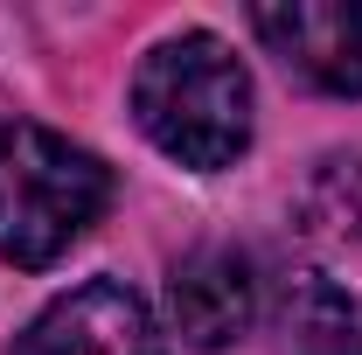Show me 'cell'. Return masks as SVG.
I'll use <instances>...</instances> for the list:
<instances>
[{
	"label": "cell",
	"mask_w": 362,
	"mask_h": 355,
	"mask_svg": "<svg viewBox=\"0 0 362 355\" xmlns=\"http://www.w3.org/2000/svg\"><path fill=\"white\" fill-rule=\"evenodd\" d=\"M279 355H362V307L327 272H293L272 307Z\"/></svg>",
	"instance_id": "6"
},
{
	"label": "cell",
	"mask_w": 362,
	"mask_h": 355,
	"mask_svg": "<svg viewBox=\"0 0 362 355\" xmlns=\"http://www.w3.org/2000/svg\"><path fill=\"white\" fill-rule=\"evenodd\" d=\"M112 202V168L35 119L0 126V258L21 272L56 265Z\"/></svg>",
	"instance_id": "2"
},
{
	"label": "cell",
	"mask_w": 362,
	"mask_h": 355,
	"mask_svg": "<svg viewBox=\"0 0 362 355\" xmlns=\"http://www.w3.org/2000/svg\"><path fill=\"white\" fill-rule=\"evenodd\" d=\"M341 223L362 230V161H341Z\"/></svg>",
	"instance_id": "7"
},
{
	"label": "cell",
	"mask_w": 362,
	"mask_h": 355,
	"mask_svg": "<svg viewBox=\"0 0 362 355\" xmlns=\"http://www.w3.org/2000/svg\"><path fill=\"white\" fill-rule=\"evenodd\" d=\"M14 355H168V349H160V327L133 286L90 279L77 293L49 300L28 320V334L14 342Z\"/></svg>",
	"instance_id": "3"
},
{
	"label": "cell",
	"mask_w": 362,
	"mask_h": 355,
	"mask_svg": "<svg viewBox=\"0 0 362 355\" xmlns=\"http://www.w3.org/2000/svg\"><path fill=\"white\" fill-rule=\"evenodd\" d=\"M133 119L168 161L216 175L251 146V70L223 35H168L133 70Z\"/></svg>",
	"instance_id": "1"
},
{
	"label": "cell",
	"mask_w": 362,
	"mask_h": 355,
	"mask_svg": "<svg viewBox=\"0 0 362 355\" xmlns=\"http://www.w3.org/2000/svg\"><path fill=\"white\" fill-rule=\"evenodd\" d=\"M251 272L237 251H195L181 258L168 279V313H175V334L188 349H223L251 327Z\"/></svg>",
	"instance_id": "5"
},
{
	"label": "cell",
	"mask_w": 362,
	"mask_h": 355,
	"mask_svg": "<svg viewBox=\"0 0 362 355\" xmlns=\"http://www.w3.org/2000/svg\"><path fill=\"white\" fill-rule=\"evenodd\" d=\"M258 42L327 98H362V7L341 0H279L251 7Z\"/></svg>",
	"instance_id": "4"
}]
</instances>
